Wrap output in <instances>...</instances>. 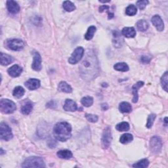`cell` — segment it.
Instances as JSON below:
<instances>
[{"mask_svg": "<svg viewBox=\"0 0 168 168\" xmlns=\"http://www.w3.org/2000/svg\"><path fill=\"white\" fill-rule=\"evenodd\" d=\"M137 7L134 5H130L125 9V13L128 16H134L137 14Z\"/></svg>", "mask_w": 168, "mask_h": 168, "instance_id": "cell-29", "label": "cell"}, {"mask_svg": "<svg viewBox=\"0 0 168 168\" xmlns=\"http://www.w3.org/2000/svg\"><path fill=\"white\" fill-rule=\"evenodd\" d=\"M24 89H23V87L21 86L16 87L13 91V95L17 99H20L24 96Z\"/></svg>", "mask_w": 168, "mask_h": 168, "instance_id": "cell-25", "label": "cell"}, {"mask_svg": "<svg viewBox=\"0 0 168 168\" xmlns=\"http://www.w3.org/2000/svg\"><path fill=\"white\" fill-rule=\"evenodd\" d=\"M112 140L111 136V129L109 126H107L104 130L102 135L101 143L102 147L104 149H107L109 147Z\"/></svg>", "mask_w": 168, "mask_h": 168, "instance_id": "cell-9", "label": "cell"}, {"mask_svg": "<svg viewBox=\"0 0 168 168\" xmlns=\"http://www.w3.org/2000/svg\"><path fill=\"white\" fill-rule=\"evenodd\" d=\"M113 45L116 48H120L122 46L124 43V39L119 31H113Z\"/></svg>", "mask_w": 168, "mask_h": 168, "instance_id": "cell-12", "label": "cell"}, {"mask_svg": "<svg viewBox=\"0 0 168 168\" xmlns=\"http://www.w3.org/2000/svg\"><path fill=\"white\" fill-rule=\"evenodd\" d=\"M81 76L86 80H91L95 78L99 73V63L95 55L88 52L85 58L79 66Z\"/></svg>", "mask_w": 168, "mask_h": 168, "instance_id": "cell-1", "label": "cell"}, {"mask_svg": "<svg viewBox=\"0 0 168 168\" xmlns=\"http://www.w3.org/2000/svg\"><path fill=\"white\" fill-rule=\"evenodd\" d=\"M149 1H147V0H140V1H138L137 2V5L138 6V8L140 9V10H143L145 9L146 6L149 4Z\"/></svg>", "mask_w": 168, "mask_h": 168, "instance_id": "cell-37", "label": "cell"}, {"mask_svg": "<svg viewBox=\"0 0 168 168\" xmlns=\"http://www.w3.org/2000/svg\"><path fill=\"white\" fill-rule=\"evenodd\" d=\"M53 133L56 139L64 142L72 135V127L66 122H59L54 127Z\"/></svg>", "mask_w": 168, "mask_h": 168, "instance_id": "cell-2", "label": "cell"}, {"mask_svg": "<svg viewBox=\"0 0 168 168\" xmlns=\"http://www.w3.org/2000/svg\"><path fill=\"white\" fill-rule=\"evenodd\" d=\"M119 110L122 113H130L132 111V106L129 103L122 102L120 104Z\"/></svg>", "mask_w": 168, "mask_h": 168, "instance_id": "cell-22", "label": "cell"}, {"mask_svg": "<svg viewBox=\"0 0 168 168\" xmlns=\"http://www.w3.org/2000/svg\"><path fill=\"white\" fill-rule=\"evenodd\" d=\"M149 165V161L147 159H143L139 161L138 162L133 165V167L136 168H145L147 167Z\"/></svg>", "mask_w": 168, "mask_h": 168, "instance_id": "cell-30", "label": "cell"}, {"mask_svg": "<svg viewBox=\"0 0 168 168\" xmlns=\"http://www.w3.org/2000/svg\"><path fill=\"white\" fill-rule=\"evenodd\" d=\"M24 85L29 90H36L40 87V81L38 79L32 78L26 82Z\"/></svg>", "mask_w": 168, "mask_h": 168, "instance_id": "cell-13", "label": "cell"}, {"mask_svg": "<svg viewBox=\"0 0 168 168\" xmlns=\"http://www.w3.org/2000/svg\"><path fill=\"white\" fill-rule=\"evenodd\" d=\"M167 117H165V123L167 124Z\"/></svg>", "mask_w": 168, "mask_h": 168, "instance_id": "cell-41", "label": "cell"}, {"mask_svg": "<svg viewBox=\"0 0 168 168\" xmlns=\"http://www.w3.org/2000/svg\"><path fill=\"white\" fill-rule=\"evenodd\" d=\"M96 27L95 26H89V27L88 28V29H87V31L85 33V39L87 40H91L93 36H94V34H95V33L96 32Z\"/></svg>", "mask_w": 168, "mask_h": 168, "instance_id": "cell-27", "label": "cell"}, {"mask_svg": "<svg viewBox=\"0 0 168 168\" xmlns=\"http://www.w3.org/2000/svg\"><path fill=\"white\" fill-rule=\"evenodd\" d=\"M109 7L108 5H102V6H100L99 9L100 13H102L105 10L109 11Z\"/></svg>", "mask_w": 168, "mask_h": 168, "instance_id": "cell-39", "label": "cell"}, {"mask_svg": "<svg viewBox=\"0 0 168 168\" xmlns=\"http://www.w3.org/2000/svg\"><path fill=\"white\" fill-rule=\"evenodd\" d=\"M85 118L89 122L92 123H96L99 120V118L97 115H93V114H85Z\"/></svg>", "mask_w": 168, "mask_h": 168, "instance_id": "cell-36", "label": "cell"}, {"mask_svg": "<svg viewBox=\"0 0 168 168\" xmlns=\"http://www.w3.org/2000/svg\"><path fill=\"white\" fill-rule=\"evenodd\" d=\"M84 55V49L82 47H78L72 53L69 59V62L71 64H76L78 63L82 59Z\"/></svg>", "mask_w": 168, "mask_h": 168, "instance_id": "cell-5", "label": "cell"}, {"mask_svg": "<svg viewBox=\"0 0 168 168\" xmlns=\"http://www.w3.org/2000/svg\"><path fill=\"white\" fill-rule=\"evenodd\" d=\"M162 140L158 136H154L150 140V149L152 152L158 154L161 151L162 147Z\"/></svg>", "mask_w": 168, "mask_h": 168, "instance_id": "cell-7", "label": "cell"}, {"mask_svg": "<svg viewBox=\"0 0 168 168\" xmlns=\"http://www.w3.org/2000/svg\"><path fill=\"white\" fill-rule=\"evenodd\" d=\"M133 137L130 133H125L124 135L120 137V141L121 143L122 144H127L130 143L133 140Z\"/></svg>", "mask_w": 168, "mask_h": 168, "instance_id": "cell-26", "label": "cell"}, {"mask_svg": "<svg viewBox=\"0 0 168 168\" xmlns=\"http://www.w3.org/2000/svg\"><path fill=\"white\" fill-rule=\"evenodd\" d=\"M161 84H162V87H163V89L165 91H167V83H168V72H165L163 76L161 78Z\"/></svg>", "mask_w": 168, "mask_h": 168, "instance_id": "cell-33", "label": "cell"}, {"mask_svg": "<svg viewBox=\"0 0 168 168\" xmlns=\"http://www.w3.org/2000/svg\"><path fill=\"white\" fill-rule=\"evenodd\" d=\"M130 124L128 123L123 122L117 124L116 129L119 131H127L130 130Z\"/></svg>", "mask_w": 168, "mask_h": 168, "instance_id": "cell-32", "label": "cell"}, {"mask_svg": "<svg viewBox=\"0 0 168 168\" xmlns=\"http://www.w3.org/2000/svg\"><path fill=\"white\" fill-rule=\"evenodd\" d=\"M114 68L116 70L120 72H127L130 70L128 65L125 63H118L114 66Z\"/></svg>", "mask_w": 168, "mask_h": 168, "instance_id": "cell-24", "label": "cell"}, {"mask_svg": "<svg viewBox=\"0 0 168 168\" xmlns=\"http://www.w3.org/2000/svg\"><path fill=\"white\" fill-rule=\"evenodd\" d=\"M122 33L126 38H134L136 35V31L133 27H125L123 28Z\"/></svg>", "mask_w": 168, "mask_h": 168, "instance_id": "cell-18", "label": "cell"}, {"mask_svg": "<svg viewBox=\"0 0 168 168\" xmlns=\"http://www.w3.org/2000/svg\"><path fill=\"white\" fill-rule=\"evenodd\" d=\"M81 103L84 106L89 107L93 104V99L89 96L85 97L82 99Z\"/></svg>", "mask_w": 168, "mask_h": 168, "instance_id": "cell-34", "label": "cell"}, {"mask_svg": "<svg viewBox=\"0 0 168 168\" xmlns=\"http://www.w3.org/2000/svg\"><path fill=\"white\" fill-rule=\"evenodd\" d=\"M151 22L152 24L155 26L156 28L159 31L162 32L164 29V23L163 20L159 15H156L152 17L151 18Z\"/></svg>", "mask_w": 168, "mask_h": 168, "instance_id": "cell-11", "label": "cell"}, {"mask_svg": "<svg viewBox=\"0 0 168 168\" xmlns=\"http://www.w3.org/2000/svg\"><path fill=\"white\" fill-rule=\"evenodd\" d=\"M6 46L8 48L13 51H21L24 47L23 41L20 39H11L6 42Z\"/></svg>", "mask_w": 168, "mask_h": 168, "instance_id": "cell-6", "label": "cell"}, {"mask_svg": "<svg viewBox=\"0 0 168 168\" xmlns=\"http://www.w3.org/2000/svg\"><path fill=\"white\" fill-rule=\"evenodd\" d=\"M23 167H45V165L42 158L32 156L26 158L22 165Z\"/></svg>", "mask_w": 168, "mask_h": 168, "instance_id": "cell-3", "label": "cell"}, {"mask_svg": "<svg viewBox=\"0 0 168 168\" xmlns=\"http://www.w3.org/2000/svg\"><path fill=\"white\" fill-rule=\"evenodd\" d=\"M101 108H102V110H106L107 109H109V106H108V104H105V103H104V104H103L102 105H101Z\"/></svg>", "mask_w": 168, "mask_h": 168, "instance_id": "cell-40", "label": "cell"}, {"mask_svg": "<svg viewBox=\"0 0 168 168\" xmlns=\"http://www.w3.org/2000/svg\"><path fill=\"white\" fill-rule=\"evenodd\" d=\"M136 26L139 31L145 32L149 28V24L147 21H145V20H140V21H139L136 23Z\"/></svg>", "mask_w": 168, "mask_h": 168, "instance_id": "cell-23", "label": "cell"}, {"mask_svg": "<svg viewBox=\"0 0 168 168\" xmlns=\"http://www.w3.org/2000/svg\"><path fill=\"white\" fill-rule=\"evenodd\" d=\"M140 61L142 62L143 64H147L149 63L150 61V58L148 56H142L140 58Z\"/></svg>", "mask_w": 168, "mask_h": 168, "instance_id": "cell-38", "label": "cell"}, {"mask_svg": "<svg viewBox=\"0 0 168 168\" xmlns=\"http://www.w3.org/2000/svg\"><path fill=\"white\" fill-rule=\"evenodd\" d=\"M13 61H14V59H13V57L4 54L3 53H1V64L3 66H8L12 63Z\"/></svg>", "mask_w": 168, "mask_h": 168, "instance_id": "cell-19", "label": "cell"}, {"mask_svg": "<svg viewBox=\"0 0 168 168\" xmlns=\"http://www.w3.org/2000/svg\"><path fill=\"white\" fill-rule=\"evenodd\" d=\"M144 82H138L135 84H134L132 87V93L133 95V102L134 103H136L138 101L139 99V95H138V91L140 88L141 87H143L144 85Z\"/></svg>", "mask_w": 168, "mask_h": 168, "instance_id": "cell-15", "label": "cell"}, {"mask_svg": "<svg viewBox=\"0 0 168 168\" xmlns=\"http://www.w3.org/2000/svg\"><path fill=\"white\" fill-rule=\"evenodd\" d=\"M58 90L67 93H70L72 91V89L70 85H69L65 82H60L58 86Z\"/></svg>", "mask_w": 168, "mask_h": 168, "instance_id": "cell-20", "label": "cell"}, {"mask_svg": "<svg viewBox=\"0 0 168 168\" xmlns=\"http://www.w3.org/2000/svg\"><path fill=\"white\" fill-rule=\"evenodd\" d=\"M0 135L2 139L7 141L11 140L13 137L11 127L4 122L0 124Z\"/></svg>", "mask_w": 168, "mask_h": 168, "instance_id": "cell-8", "label": "cell"}, {"mask_svg": "<svg viewBox=\"0 0 168 168\" xmlns=\"http://www.w3.org/2000/svg\"><path fill=\"white\" fill-rule=\"evenodd\" d=\"M63 7L65 11L68 12H72L76 9V7L73 3L70 1H65L63 2Z\"/></svg>", "mask_w": 168, "mask_h": 168, "instance_id": "cell-31", "label": "cell"}, {"mask_svg": "<svg viewBox=\"0 0 168 168\" xmlns=\"http://www.w3.org/2000/svg\"><path fill=\"white\" fill-rule=\"evenodd\" d=\"M57 155L59 158L61 159L69 160L72 157V153L69 150H61L57 152Z\"/></svg>", "mask_w": 168, "mask_h": 168, "instance_id": "cell-21", "label": "cell"}, {"mask_svg": "<svg viewBox=\"0 0 168 168\" xmlns=\"http://www.w3.org/2000/svg\"><path fill=\"white\" fill-rule=\"evenodd\" d=\"M0 109L4 114H12L16 110L17 106L12 100L3 99L0 100Z\"/></svg>", "mask_w": 168, "mask_h": 168, "instance_id": "cell-4", "label": "cell"}, {"mask_svg": "<svg viewBox=\"0 0 168 168\" xmlns=\"http://www.w3.org/2000/svg\"><path fill=\"white\" fill-rule=\"evenodd\" d=\"M32 69L35 71H39L42 70V57L38 52H34L33 53Z\"/></svg>", "mask_w": 168, "mask_h": 168, "instance_id": "cell-10", "label": "cell"}, {"mask_svg": "<svg viewBox=\"0 0 168 168\" xmlns=\"http://www.w3.org/2000/svg\"><path fill=\"white\" fill-rule=\"evenodd\" d=\"M63 108L64 110L69 112H74L77 110L78 106L76 102L74 101L72 99H66L64 104Z\"/></svg>", "mask_w": 168, "mask_h": 168, "instance_id": "cell-16", "label": "cell"}, {"mask_svg": "<svg viewBox=\"0 0 168 168\" xmlns=\"http://www.w3.org/2000/svg\"><path fill=\"white\" fill-rule=\"evenodd\" d=\"M7 8L9 13L12 14H17L20 11V6L15 1H8L7 2Z\"/></svg>", "mask_w": 168, "mask_h": 168, "instance_id": "cell-17", "label": "cell"}, {"mask_svg": "<svg viewBox=\"0 0 168 168\" xmlns=\"http://www.w3.org/2000/svg\"><path fill=\"white\" fill-rule=\"evenodd\" d=\"M156 114H150V115L149 116V117H148V119H147V123H146V127L147 128H151L152 126L153 125V124H154V120H155L156 119Z\"/></svg>", "mask_w": 168, "mask_h": 168, "instance_id": "cell-35", "label": "cell"}, {"mask_svg": "<svg viewBox=\"0 0 168 168\" xmlns=\"http://www.w3.org/2000/svg\"><path fill=\"white\" fill-rule=\"evenodd\" d=\"M33 109V104L31 102H28L24 104L21 108V112L24 114V115H28Z\"/></svg>", "mask_w": 168, "mask_h": 168, "instance_id": "cell-28", "label": "cell"}, {"mask_svg": "<svg viewBox=\"0 0 168 168\" xmlns=\"http://www.w3.org/2000/svg\"><path fill=\"white\" fill-rule=\"evenodd\" d=\"M22 72H23V69L21 66H19L17 64H15L11 66L10 68L8 70L9 75L13 78H16V77L19 76L20 75H21Z\"/></svg>", "mask_w": 168, "mask_h": 168, "instance_id": "cell-14", "label": "cell"}]
</instances>
